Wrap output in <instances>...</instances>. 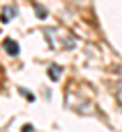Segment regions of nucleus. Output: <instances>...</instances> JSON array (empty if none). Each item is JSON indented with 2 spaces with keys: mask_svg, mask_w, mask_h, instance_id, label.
I'll return each instance as SVG.
<instances>
[{
  "mask_svg": "<svg viewBox=\"0 0 122 132\" xmlns=\"http://www.w3.org/2000/svg\"><path fill=\"white\" fill-rule=\"evenodd\" d=\"M47 73H49V77H51L53 81H57V79L61 77V73H63V69H61V67H57V65H51V67H49V71H47Z\"/></svg>",
  "mask_w": 122,
  "mask_h": 132,
  "instance_id": "obj_3",
  "label": "nucleus"
},
{
  "mask_svg": "<svg viewBox=\"0 0 122 132\" xmlns=\"http://www.w3.org/2000/svg\"><path fill=\"white\" fill-rule=\"evenodd\" d=\"M14 16H17V6H14V4H8V6L2 8V16H0V20H2V22H8V20H12Z\"/></svg>",
  "mask_w": 122,
  "mask_h": 132,
  "instance_id": "obj_1",
  "label": "nucleus"
},
{
  "mask_svg": "<svg viewBox=\"0 0 122 132\" xmlns=\"http://www.w3.org/2000/svg\"><path fill=\"white\" fill-rule=\"evenodd\" d=\"M20 132H33V126L27 124V126H22V130H20Z\"/></svg>",
  "mask_w": 122,
  "mask_h": 132,
  "instance_id": "obj_6",
  "label": "nucleus"
},
{
  "mask_svg": "<svg viewBox=\"0 0 122 132\" xmlns=\"http://www.w3.org/2000/svg\"><path fill=\"white\" fill-rule=\"evenodd\" d=\"M2 45H4V51H6L10 57H17V55H18V43H17V41H12V39H4Z\"/></svg>",
  "mask_w": 122,
  "mask_h": 132,
  "instance_id": "obj_2",
  "label": "nucleus"
},
{
  "mask_svg": "<svg viewBox=\"0 0 122 132\" xmlns=\"http://www.w3.org/2000/svg\"><path fill=\"white\" fill-rule=\"evenodd\" d=\"M18 92H20V96H25L27 102H35V96L29 92V89H25V87H18Z\"/></svg>",
  "mask_w": 122,
  "mask_h": 132,
  "instance_id": "obj_4",
  "label": "nucleus"
},
{
  "mask_svg": "<svg viewBox=\"0 0 122 132\" xmlns=\"http://www.w3.org/2000/svg\"><path fill=\"white\" fill-rule=\"evenodd\" d=\"M35 12L39 18H47V10L43 8V6H39V4H35Z\"/></svg>",
  "mask_w": 122,
  "mask_h": 132,
  "instance_id": "obj_5",
  "label": "nucleus"
},
{
  "mask_svg": "<svg viewBox=\"0 0 122 132\" xmlns=\"http://www.w3.org/2000/svg\"><path fill=\"white\" fill-rule=\"evenodd\" d=\"M79 2H84V0H79Z\"/></svg>",
  "mask_w": 122,
  "mask_h": 132,
  "instance_id": "obj_7",
  "label": "nucleus"
}]
</instances>
